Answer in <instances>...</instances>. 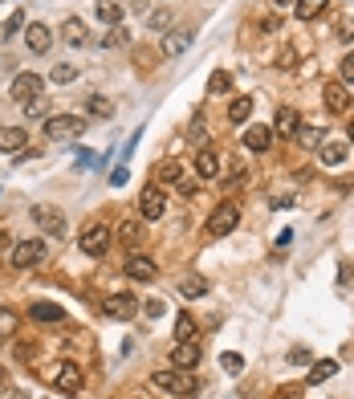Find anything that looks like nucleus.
I'll return each mask as SVG.
<instances>
[{
    "instance_id": "f257e3e1",
    "label": "nucleus",
    "mask_w": 354,
    "mask_h": 399,
    "mask_svg": "<svg viewBox=\"0 0 354 399\" xmlns=\"http://www.w3.org/2000/svg\"><path fill=\"white\" fill-rule=\"evenodd\" d=\"M151 387H159L167 395H192L195 375L192 371H179V366H167V371H155V375H151Z\"/></svg>"
},
{
    "instance_id": "f03ea898",
    "label": "nucleus",
    "mask_w": 354,
    "mask_h": 399,
    "mask_svg": "<svg viewBox=\"0 0 354 399\" xmlns=\"http://www.w3.org/2000/svg\"><path fill=\"white\" fill-rule=\"evenodd\" d=\"M236 224H241V204L236 200H220L216 212L208 216V236H228Z\"/></svg>"
},
{
    "instance_id": "7ed1b4c3",
    "label": "nucleus",
    "mask_w": 354,
    "mask_h": 399,
    "mask_svg": "<svg viewBox=\"0 0 354 399\" xmlns=\"http://www.w3.org/2000/svg\"><path fill=\"white\" fill-rule=\"evenodd\" d=\"M81 131H86V118H78V115H53L45 122V134L53 143H74Z\"/></svg>"
},
{
    "instance_id": "20e7f679",
    "label": "nucleus",
    "mask_w": 354,
    "mask_h": 399,
    "mask_svg": "<svg viewBox=\"0 0 354 399\" xmlns=\"http://www.w3.org/2000/svg\"><path fill=\"white\" fill-rule=\"evenodd\" d=\"M41 261H45V245H41L37 236L13 245V269H33V265H41Z\"/></svg>"
},
{
    "instance_id": "39448f33",
    "label": "nucleus",
    "mask_w": 354,
    "mask_h": 399,
    "mask_svg": "<svg viewBox=\"0 0 354 399\" xmlns=\"http://www.w3.org/2000/svg\"><path fill=\"white\" fill-rule=\"evenodd\" d=\"M78 245H81V253H86V257H102V253L110 249V229L98 220V224H90V229L78 236Z\"/></svg>"
},
{
    "instance_id": "423d86ee",
    "label": "nucleus",
    "mask_w": 354,
    "mask_h": 399,
    "mask_svg": "<svg viewBox=\"0 0 354 399\" xmlns=\"http://www.w3.org/2000/svg\"><path fill=\"white\" fill-rule=\"evenodd\" d=\"M33 224L49 236H65V212H57L53 204H37L33 208Z\"/></svg>"
},
{
    "instance_id": "0eeeda50",
    "label": "nucleus",
    "mask_w": 354,
    "mask_h": 399,
    "mask_svg": "<svg viewBox=\"0 0 354 399\" xmlns=\"http://www.w3.org/2000/svg\"><path fill=\"white\" fill-rule=\"evenodd\" d=\"M163 212H167V192H159L155 183L143 187V196H139V216L143 220H163Z\"/></svg>"
},
{
    "instance_id": "6e6552de",
    "label": "nucleus",
    "mask_w": 354,
    "mask_h": 399,
    "mask_svg": "<svg viewBox=\"0 0 354 399\" xmlns=\"http://www.w3.org/2000/svg\"><path fill=\"white\" fill-rule=\"evenodd\" d=\"M122 273H127L130 282H155V277H159L155 261H151V257H143V253H127V265H122Z\"/></svg>"
},
{
    "instance_id": "1a4fd4ad",
    "label": "nucleus",
    "mask_w": 354,
    "mask_h": 399,
    "mask_svg": "<svg viewBox=\"0 0 354 399\" xmlns=\"http://www.w3.org/2000/svg\"><path fill=\"white\" fill-rule=\"evenodd\" d=\"M41 90H45V78H37V74H16L13 78V98L25 106V102L41 98Z\"/></svg>"
},
{
    "instance_id": "9d476101",
    "label": "nucleus",
    "mask_w": 354,
    "mask_h": 399,
    "mask_svg": "<svg viewBox=\"0 0 354 399\" xmlns=\"http://www.w3.org/2000/svg\"><path fill=\"white\" fill-rule=\"evenodd\" d=\"M102 314L122 322V318H135V314H139V301L130 298V294H110V298L102 301Z\"/></svg>"
},
{
    "instance_id": "9b49d317",
    "label": "nucleus",
    "mask_w": 354,
    "mask_h": 399,
    "mask_svg": "<svg viewBox=\"0 0 354 399\" xmlns=\"http://www.w3.org/2000/svg\"><path fill=\"white\" fill-rule=\"evenodd\" d=\"M53 387L65 391V395H78L81 391V366L78 363H62L57 366V375H53Z\"/></svg>"
},
{
    "instance_id": "f8f14e48",
    "label": "nucleus",
    "mask_w": 354,
    "mask_h": 399,
    "mask_svg": "<svg viewBox=\"0 0 354 399\" xmlns=\"http://www.w3.org/2000/svg\"><path fill=\"white\" fill-rule=\"evenodd\" d=\"M171 366H179V371H195V366H200V342H195V338L176 342V350H171Z\"/></svg>"
},
{
    "instance_id": "ddd939ff",
    "label": "nucleus",
    "mask_w": 354,
    "mask_h": 399,
    "mask_svg": "<svg viewBox=\"0 0 354 399\" xmlns=\"http://www.w3.org/2000/svg\"><path fill=\"white\" fill-rule=\"evenodd\" d=\"M322 102H326V110H334V115H346V110H350V90H346L342 82H326Z\"/></svg>"
},
{
    "instance_id": "4468645a",
    "label": "nucleus",
    "mask_w": 354,
    "mask_h": 399,
    "mask_svg": "<svg viewBox=\"0 0 354 399\" xmlns=\"http://www.w3.org/2000/svg\"><path fill=\"white\" fill-rule=\"evenodd\" d=\"M297 127H302V115H297L293 106H281V110H277V122H273V134L277 139H293Z\"/></svg>"
},
{
    "instance_id": "2eb2a0df",
    "label": "nucleus",
    "mask_w": 354,
    "mask_h": 399,
    "mask_svg": "<svg viewBox=\"0 0 354 399\" xmlns=\"http://www.w3.org/2000/svg\"><path fill=\"white\" fill-rule=\"evenodd\" d=\"M273 127H249V131H244V147L249 151H257V155H265V151L273 147Z\"/></svg>"
},
{
    "instance_id": "dca6fc26",
    "label": "nucleus",
    "mask_w": 354,
    "mask_h": 399,
    "mask_svg": "<svg viewBox=\"0 0 354 399\" xmlns=\"http://www.w3.org/2000/svg\"><path fill=\"white\" fill-rule=\"evenodd\" d=\"M25 45H29V53H49L53 33H49L45 25H25Z\"/></svg>"
},
{
    "instance_id": "f3484780",
    "label": "nucleus",
    "mask_w": 354,
    "mask_h": 399,
    "mask_svg": "<svg viewBox=\"0 0 354 399\" xmlns=\"http://www.w3.org/2000/svg\"><path fill=\"white\" fill-rule=\"evenodd\" d=\"M195 175H200V180H216V175H220V155L212 147H204L195 155Z\"/></svg>"
},
{
    "instance_id": "a211bd4d",
    "label": "nucleus",
    "mask_w": 354,
    "mask_h": 399,
    "mask_svg": "<svg viewBox=\"0 0 354 399\" xmlns=\"http://www.w3.org/2000/svg\"><path fill=\"white\" fill-rule=\"evenodd\" d=\"M318 155H322L326 167H342V163H346V155H350V147L338 143V139H326L322 147H318Z\"/></svg>"
},
{
    "instance_id": "6ab92c4d",
    "label": "nucleus",
    "mask_w": 354,
    "mask_h": 399,
    "mask_svg": "<svg viewBox=\"0 0 354 399\" xmlns=\"http://www.w3.org/2000/svg\"><path fill=\"white\" fill-rule=\"evenodd\" d=\"M143 216L139 220H122V224H118V241H122V245H127V253L130 249H139V245H143Z\"/></svg>"
},
{
    "instance_id": "aec40b11",
    "label": "nucleus",
    "mask_w": 354,
    "mask_h": 399,
    "mask_svg": "<svg viewBox=\"0 0 354 399\" xmlns=\"http://www.w3.org/2000/svg\"><path fill=\"white\" fill-rule=\"evenodd\" d=\"M25 147H29V134H25V127H4V131H0V151H13V155H21Z\"/></svg>"
},
{
    "instance_id": "412c9836",
    "label": "nucleus",
    "mask_w": 354,
    "mask_h": 399,
    "mask_svg": "<svg viewBox=\"0 0 354 399\" xmlns=\"http://www.w3.org/2000/svg\"><path fill=\"white\" fill-rule=\"evenodd\" d=\"M29 318L33 322H65V310L62 306H53V301H33Z\"/></svg>"
},
{
    "instance_id": "4be33fe9",
    "label": "nucleus",
    "mask_w": 354,
    "mask_h": 399,
    "mask_svg": "<svg viewBox=\"0 0 354 399\" xmlns=\"http://www.w3.org/2000/svg\"><path fill=\"white\" fill-rule=\"evenodd\" d=\"M62 37H65V45H74V50H78V45H86V21H78V17H65L62 21Z\"/></svg>"
},
{
    "instance_id": "5701e85b",
    "label": "nucleus",
    "mask_w": 354,
    "mask_h": 399,
    "mask_svg": "<svg viewBox=\"0 0 354 399\" xmlns=\"http://www.w3.org/2000/svg\"><path fill=\"white\" fill-rule=\"evenodd\" d=\"M338 375V363L334 359H318V363L309 366V375H306V383L309 387H318V383H326V379H334Z\"/></svg>"
},
{
    "instance_id": "b1692460",
    "label": "nucleus",
    "mask_w": 354,
    "mask_h": 399,
    "mask_svg": "<svg viewBox=\"0 0 354 399\" xmlns=\"http://www.w3.org/2000/svg\"><path fill=\"white\" fill-rule=\"evenodd\" d=\"M188 45H192V33H188V29H176V33H167V41L159 45V53L163 57H176V53H183Z\"/></svg>"
},
{
    "instance_id": "393cba45",
    "label": "nucleus",
    "mask_w": 354,
    "mask_h": 399,
    "mask_svg": "<svg viewBox=\"0 0 354 399\" xmlns=\"http://www.w3.org/2000/svg\"><path fill=\"white\" fill-rule=\"evenodd\" d=\"M249 115H253V98H249V94L232 98V106H228V122H232V127H241V122H249Z\"/></svg>"
},
{
    "instance_id": "a878e982",
    "label": "nucleus",
    "mask_w": 354,
    "mask_h": 399,
    "mask_svg": "<svg viewBox=\"0 0 354 399\" xmlns=\"http://www.w3.org/2000/svg\"><path fill=\"white\" fill-rule=\"evenodd\" d=\"M94 13H98L102 25H118V21H122V4H118V0H98Z\"/></svg>"
},
{
    "instance_id": "bb28decb",
    "label": "nucleus",
    "mask_w": 354,
    "mask_h": 399,
    "mask_svg": "<svg viewBox=\"0 0 354 399\" xmlns=\"http://www.w3.org/2000/svg\"><path fill=\"white\" fill-rule=\"evenodd\" d=\"M293 139H297V143H302V147H322L326 143V134H322V127H306V122H302V127H297V134H293Z\"/></svg>"
},
{
    "instance_id": "cd10ccee",
    "label": "nucleus",
    "mask_w": 354,
    "mask_h": 399,
    "mask_svg": "<svg viewBox=\"0 0 354 399\" xmlns=\"http://www.w3.org/2000/svg\"><path fill=\"white\" fill-rule=\"evenodd\" d=\"M86 115H90V118H114L110 98H102V94H90V98H86Z\"/></svg>"
},
{
    "instance_id": "c85d7f7f",
    "label": "nucleus",
    "mask_w": 354,
    "mask_h": 399,
    "mask_svg": "<svg viewBox=\"0 0 354 399\" xmlns=\"http://www.w3.org/2000/svg\"><path fill=\"white\" fill-rule=\"evenodd\" d=\"M293 13H297L302 21H318L326 13V0H297V4H293Z\"/></svg>"
},
{
    "instance_id": "c756f323",
    "label": "nucleus",
    "mask_w": 354,
    "mask_h": 399,
    "mask_svg": "<svg viewBox=\"0 0 354 399\" xmlns=\"http://www.w3.org/2000/svg\"><path fill=\"white\" fill-rule=\"evenodd\" d=\"M179 294H183V298H200V294H208V282L195 277V273H188V277L179 282Z\"/></svg>"
},
{
    "instance_id": "7c9ffc66",
    "label": "nucleus",
    "mask_w": 354,
    "mask_h": 399,
    "mask_svg": "<svg viewBox=\"0 0 354 399\" xmlns=\"http://www.w3.org/2000/svg\"><path fill=\"white\" fill-rule=\"evenodd\" d=\"M228 86H232V78H228V69H212V78H208V94H212V98H220V94H228Z\"/></svg>"
},
{
    "instance_id": "2f4dec72",
    "label": "nucleus",
    "mask_w": 354,
    "mask_h": 399,
    "mask_svg": "<svg viewBox=\"0 0 354 399\" xmlns=\"http://www.w3.org/2000/svg\"><path fill=\"white\" fill-rule=\"evenodd\" d=\"M147 29H151V33L171 29V13H167V8H151V13H147Z\"/></svg>"
},
{
    "instance_id": "473e14b6",
    "label": "nucleus",
    "mask_w": 354,
    "mask_h": 399,
    "mask_svg": "<svg viewBox=\"0 0 354 399\" xmlns=\"http://www.w3.org/2000/svg\"><path fill=\"white\" fill-rule=\"evenodd\" d=\"M155 175H159L163 183H179V180H183V163L167 159V163H159V167H155Z\"/></svg>"
},
{
    "instance_id": "72a5a7b5",
    "label": "nucleus",
    "mask_w": 354,
    "mask_h": 399,
    "mask_svg": "<svg viewBox=\"0 0 354 399\" xmlns=\"http://www.w3.org/2000/svg\"><path fill=\"white\" fill-rule=\"evenodd\" d=\"M21 29H25V13L16 8L13 17H8V21H4V25H0V41H8V37H16V33H21Z\"/></svg>"
},
{
    "instance_id": "f704fd0d",
    "label": "nucleus",
    "mask_w": 354,
    "mask_h": 399,
    "mask_svg": "<svg viewBox=\"0 0 354 399\" xmlns=\"http://www.w3.org/2000/svg\"><path fill=\"white\" fill-rule=\"evenodd\" d=\"M74 78H78V66H69V62L53 66V74H49V82H57V86H69Z\"/></svg>"
},
{
    "instance_id": "c9c22d12",
    "label": "nucleus",
    "mask_w": 354,
    "mask_h": 399,
    "mask_svg": "<svg viewBox=\"0 0 354 399\" xmlns=\"http://www.w3.org/2000/svg\"><path fill=\"white\" fill-rule=\"evenodd\" d=\"M220 371H224V375H241V371H244V359L236 354V350H224V354H220Z\"/></svg>"
},
{
    "instance_id": "e433bc0d",
    "label": "nucleus",
    "mask_w": 354,
    "mask_h": 399,
    "mask_svg": "<svg viewBox=\"0 0 354 399\" xmlns=\"http://www.w3.org/2000/svg\"><path fill=\"white\" fill-rule=\"evenodd\" d=\"M176 338H179V342L195 338V322H192V314H179V318H176Z\"/></svg>"
},
{
    "instance_id": "4c0bfd02",
    "label": "nucleus",
    "mask_w": 354,
    "mask_h": 399,
    "mask_svg": "<svg viewBox=\"0 0 354 399\" xmlns=\"http://www.w3.org/2000/svg\"><path fill=\"white\" fill-rule=\"evenodd\" d=\"M16 334V314L8 306H0V338H13Z\"/></svg>"
},
{
    "instance_id": "58836bf2",
    "label": "nucleus",
    "mask_w": 354,
    "mask_h": 399,
    "mask_svg": "<svg viewBox=\"0 0 354 399\" xmlns=\"http://www.w3.org/2000/svg\"><path fill=\"white\" fill-rule=\"evenodd\" d=\"M192 147H200V151L208 147V127H204V118H195L192 122Z\"/></svg>"
},
{
    "instance_id": "ea45409f",
    "label": "nucleus",
    "mask_w": 354,
    "mask_h": 399,
    "mask_svg": "<svg viewBox=\"0 0 354 399\" xmlns=\"http://www.w3.org/2000/svg\"><path fill=\"white\" fill-rule=\"evenodd\" d=\"M241 180H244V163H236V159H232V163H228V171H224V187H236Z\"/></svg>"
},
{
    "instance_id": "a19ab883",
    "label": "nucleus",
    "mask_w": 354,
    "mask_h": 399,
    "mask_svg": "<svg viewBox=\"0 0 354 399\" xmlns=\"http://www.w3.org/2000/svg\"><path fill=\"white\" fill-rule=\"evenodd\" d=\"M143 314L147 318H163V314H167V301H163V298H147L143 301Z\"/></svg>"
},
{
    "instance_id": "79ce46f5",
    "label": "nucleus",
    "mask_w": 354,
    "mask_h": 399,
    "mask_svg": "<svg viewBox=\"0 0 354 399\" xmlns=\"http://www.w3.org/2000/svg\"><path fill=\"white\" fill-rule=\"evenodd\" d=\"M338 74H342V86H350V82H354V53H346V57H342Z\"/></svg>"
},
{
    "instance_id": "37998d69",
    "label": "nucleus",
    "mask_w": 354,
    "mask_h": 399,
    "mask_svg": "<svg viewBox=\"0 0 354 399\" xmlns=\"http://www.w3.org/2000/svg\"><path fill=\"white\" fill-rule=\"evenodd\" d=\"M21 110H25V118H41V115H45V98H33V102H25Z\"/></svg>"
},
{
    "instance_id": "c03bdc74",
    "label": "nucleus",
    "mask_w": 354,
    "mask_h": 399,
    "mask_svg": "<svg viewBox=\"0 0 354 399\" xmlns=\"http://www.w3.org/2000/svg\"><path fill=\"white\" fill-rule=\"evenodd\" d=\"M338 41H354V17L338 21Z\"/></svg>"
},
{
    "instance_id": "a18cd8bd",
    "label": "nucleus",
    "mask_w": 354,
    "mask_h": 399,
    "mask_svg": "<svg viewBox=\"0 0 354 399\" xmlns=\"http://www.w3.org/2000/svg\"><path fill=\"white\" fill-rule=\"evenodd\" d=\"M273 399H302V387H277Z\"/></svg>"
},
{
    "instance_id": "49530a36",
    "label": "nucleus",
    "mask_w": 354,
    "mask_h": 399,
    "mask_svg": "<svg viewBox=\"0 0 354 399\" xmlns=\"http://www.w3.org/2000/svg\"><path fill=\"white\" fill-rule=\"evenodd\" d=\"M110 183H114V187H122V183H127V163H122V167H114Z\"/></svg>"
},
{
    "instance_id": "de8ad7c7",
    "label": "nucleus",
    "mask_w": 354,
    "mask_h": 399,
    "mask_svg": "<svg viewBox=\"0 0 354 399\" xmlns=\"http://www.w3.org/2000/svg\"><path fill=\"white\" fill-rule=\"evenodd\" d=\"M309 359V350L306 347H297V350H290V363H306Z\"/></svg>"
},
{
    "instance_id": "09e8293b",
    "label": "nucleus",
    "mask_w": 354,
    "mask_h": 399,
    "mask_svg": "<svg viewBox=\"0 0 354 399\" xmlns=\"http://www.w3.org/2000/svg\"><path fill=\"white\" fill-rule=\"evenodd\" d=\"M269 4H273L277 13H285V8H293V4H297V0H269Z\"/></svg>"
},
{
    "instance_id": "8fccbe9b",
    "label": "nucleus",
    "mask_w": 354,
    "mask_h": 399,
    "mask_svg": "<svg viewBox=\"0 0 354 399\" xmlns=\"http://www.w3.org/2000/svg\"><path fill=\"white\" fill-rule=\"evenodd\" d=\"M4 249H13V236H8V233H0V253H4Z\"/></svg>"
},
{
    "instance_id": "3c124183",
    "label": "nucleus",
    "mask_w": 354,
    "mask_h": 399,
    "mask_svg": "<svg viewBox=\"0 0 354 399\" xmlns=\"http://www.w3.org/2000/svg\"><path fill=\"white\" fill-rule=\"evenodd\" d=\"M4 383H8V371H4V366H0V387H4Z\"/></svg>"
},
{
    "instance_id": "603ef678",
    "label": "nucleus",
    "mask_w": 354,
    "mask_h": 399,
    "mask_svg": "<svg viewBox=\"0 0 354 399\" xmlns=\"http://www.w3.org/2000/svg\"><path fill=\"white\" fill-rule=\"evenodd\" d=\"M346 134H350V147H354V122H350V127H346Z\"/></svg>"
},
{
    "instance_id": "864d4df0",
    "label": "nucleus",
    "mask_w": 354,
    "mask_h": 399,
    "mask_svg": "<svg viewBox=\"0 0 354 399\" xmlns=\"http://www.w3.org/2000/svg\"><path fill=\"white\" fill-rule=\"evenodd\" d=\"M4 399H21V391H8V395H4Z\"/></svg>"
}]
</instances>
